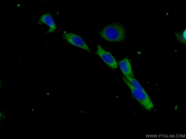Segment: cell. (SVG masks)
<instances>
[{"label":"cell","instance_id":"cell-5","mask_svg":"<svg viewBox=\"0 0 186 139\" xmlns=\"http://www.w3.org/2000/svg\"><path fill=\"white\" fill-rule=\"evenodd\" d=\"M37 23L40 24H45L49 27L46 33L53 32L56 30V27L52 15L49 13H45L40 16Z\"/></svg>","mask_w":186,"mask_h":139},{"label":"cell","instance_id":"cell-7","mask_svg":"<svg viewBox=\"0 0 186 139\" xmlns=\"http://www.w3.org/2000/svg\"><path fill=\"white\" fill-rule=\"evenodd\" d=\"M175 36L179 42L185 45L186 44V29L181 32L176 31L175 33Z\"/></svg>","mask_w":186,"mask_h":139},{"label":"cell","instance_id":"cell-4","mask_svg":"<svg viewBox=\"0 0 186 139\" xmlns=\"http://www.w3.org/2000/svg\"><path fill=\"white\" fill-rule=\"evenodd\" d=\"M96 53L110 68L115 70L118 68L117 62L114 57L109 52L105 50L99 44L97 46Z\"/></svg>","mask_w":186,"mask_h":139},{"label":"cell","instance_id":"cell-2","mask_svg":"<svg viewBox=\"0 0 186 139\" xmlns=\"http://www.w3.org/2000/svg\"><path fill=\"white\" fill-rule=\"evenodd\" d=\"M122 79L129 87L134 98L145 109L151 111L154 108L153 103L146 91H143L134 87L124 77Z\"/></svg>","mask_w":186,"mask_h":139},{"label":"cell","instance_id":"cell-8","mask_svg":"<svg viewBox=\"0 0 186 139\" xmlns=\"http://www.w3.org/2000/svg\"><path fill=\"white\" fill-rule=\"evenodd\" d=\"M124 76L136 88L142 91H145L139 82L134 77L126 75Z\"/></svg>","mask_w":186,"mask_h":139},{"label":"cell","instance_id":"cell-1","mask_svg":"<svg viewBox=\"0 0 186 139\" xmlns=\"http://www.w3.org/2000/svg\"><path fill=\"white\" fill-rule=\"evenodd\" d=\"M99 34L101 37L108 42H121L125 40L127 31L123 24L112 22L105 26Z\"/></svg>","mask_w":186,"mask_h":139},{"label":"cell","instance_id":"cell-3","mask_svg":"<svg viewBox=\"0 0 186 139\" xmlns=\"http://www.w3.org/2000/svg\"><path fill=\"white\" fill-rule=\"evenodd\" d=\"M62 38L70 44L91 52L84 41L78 35L73 33L65 32L63 33Z\"/></svg>","mask_w":186,"mask_h":139},{"label":"cell","instance_id":"cell-6","mask_svg":"<svg viewBox=\"0 0 186 139\" xmlns=\"http://www.w3.org/2000/svg\"><path fill=\"white\" fill-rule=\"evenodd\" d=\"M120 68L124 76L134 77L130 62L127 57L119 61Z\"/></svg>","mask_w":186,"mask_h":139}]
</instances>
